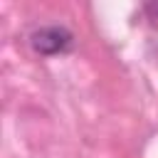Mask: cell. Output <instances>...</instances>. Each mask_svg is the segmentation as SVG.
I'll return each mask as SVG.
<instances>
[{
	"instance_id": "obj_1",
	"label": "cell",
	"mask_w": 158,
	"mask_h": 158,
	"mask_svg": "<svg viewBox=\"0 0 158 158\" xmlns=\"http://www.w3.org/2000/svg\"><path fill=\"white\" fill-rule=\"evenodd\" d=\"M69 40H72V35L67 30H62V27H44V30L32 35V47L37 52H42V54H57V52H62L69 44Z\"/></svg>"
}]
</instances>
